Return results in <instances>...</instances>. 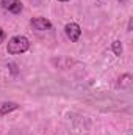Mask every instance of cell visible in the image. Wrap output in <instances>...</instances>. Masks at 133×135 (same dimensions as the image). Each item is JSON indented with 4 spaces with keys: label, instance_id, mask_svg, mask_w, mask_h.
<instances>
[{
    "label": "cell",
    "instance_id": "obj_3",
    "mask_svg": "<svg viewBox=\"0 0 133 135\" xmlns=\"http://www.w3.org/2000/svg\"><path fill=\"white\" fill-rule=\"evenodd\" d=\"M30 25L38 32H45V30H52V22L45 17H33L30 21Z\"/></svg>",
    "mask_w": 133,
    "mask_h": 135
},
{
    "label": "cell",
    "instance_id": "obj_4",
    "mask_svg": "<svg viewBox=\"0 0 133 135\" xmlns=\"http://www.w3.org/2000/svg\"><path fill=\"white\" fill-rule=\"evenodd\" d=\"M2 6L5 9H8L9 13H13V14H19L24 8L21 0H2Z\"/></svg>",
    "mask_w": 133,
    "mask_h": 135
},
{
    "label": "cell",
    "instance_id": "obj_5",
    "mask_svg": "<svg viewBox=\"0 0 133 135\" xmlns=\"http://www.w3.org/2000/svg\"><path fill=\"white\" fill-rule=\"evenodd\" d=\"M17 108H19V105H17L16 102H5V104L0 107V115H6V113L14 112V110H17Z\"/></svg>",
    "mask_w": 133,
    "mask_h": 135
},
{
    "label": "cell",
    "instance_id": "obj_9",
    "mask_svg": "<svg viewBox=\"0 0 133 135\" xmlns=\"http://www.w3.org/2000/svg\"><path fill=\"white\" fill-rule=\"evenodd\" d=\"M58 2H69V0H58Z\"/></svg>",
    "mask_w": 133,
    "mask_h": 135
},
{
    "label": "cell",
    "instance_id": "obj_7",
    "mask_svg": "<svg viewBox=\"0 0 133 135\" xmlns=\"http://www.w3.org/2000/svg\"><path fill=\"white\" fill-rule=\"evenodd\" d=\"M130 79H132L130 74L122 75V79H119V85H121V86H129V85H130Z\"/></svg>",
    "mask_w": 133,
    "mask_h": 135
},
{
    "label": "cell",
    "instance_id": "obj_1",
    "mask_svg": "<svg viewBox=\"0 0 133 135\" xmlns=\"http://www.w3.org/2000/svg\"><path fill=\"white\" fill-rule=\"evenodd\" d=\"M30 49V42L25 36H13L9 41H8V46H6V52L9 55H19V54H24Z\"/></svg>",
    "mask_w": 133,
    "mask_h": 135
},
{
    "label": "cell",
    "instance_id": "obj_8",
    "mask_svg": "<svg viewBox=\"0 0 133 135\" xmlns=\"http://www.w3.org/2000/svg\"><path fill=\"white\" fill-rule=\"evenodd\" d=\"M5 36H6V35H5V32H3V28L0 27V42H3V39H5Z\"/></svg>",
    "mask_w": 133,
    "mask_h": 135
},
{
    "label": "cell",
    "instance_id": "obj_2",
    "mask_svg": "<svg viewBox=\"0 0 133 135\" xmlns=\"http://www.w3.org/2000/svg\"><path fill=\"white\" fill-rule=\"evenodd\" d=\"M64 32H66V36L72 41V42H77V41L80 39V36H81V28H80V25L75 24V22H69V24H66Z\"/></svg>",
    "mask_w": 133,
    "mask_h": 135
},
{
    "label": "cell",
    "instance_id": "obj_6",
    "mask_svg": "<svg viewBox=\"0 0 133 135\" xmlns=\"http://www.w3.org/2000/svg\"><path fill=\"white\" fill-rule=\"evenodd\" d=\"M111 50L114 52L116 57H121V55H122V44H121V41H113V44H111Z\"/></svg>",
    "mask_w": 133,
    "mask_h": 135
}]
</instances>
